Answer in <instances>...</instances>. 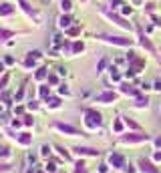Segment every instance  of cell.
I'll use <instances>...</instances> for the list:
<instances>
[{"instance_id": "6da1fadb", "label": "cell", "mask_w": 161, "mask_h": 173, "mask_svg": "<svg viewBox=\"0 0 161 173\" xmlns=\"http://www.w3.org/2000/svg\"><path fill=\"white\" fill-rule=\"evenodd\" d=\"M85 125H87L89 129H97L103 125V117H101V113L93 111V109H87L85 111Z\"/></svg>"}, {"instance_id": "7a4b0ae2", "label": "cell", "mask_w": 161, "mask_h": 173, "mask_svg": "<svg viewBox=\"0 0 161 173\" xmlns=\"http://www.w3.org/2000/svg\"><path fill=\"white\" fill-rule=\"evenodd\" d=\"M99 40L109 44H115V46H131V39H123V36H109V34H99L97 36Z\"/></svg>"}, {"instance_id": "3957f363", "label": "cell", "mask_w": 161, "mask_h": 173, "mask_svg": "<svg viewBox=\"0 0 161 173\" xmlns=\"http://www.w3.org/2000/svg\"><path fill=\"white\" fill-rule=\"evenodd\" d=\"M103 14L107 16L109 20H113V22H115L117 26H121V28H127V30L131 28V24H129V22H125V18H123V16H119V14H113V12L105 10V8H103Z\"/></svg>"}, {"instance_id": "277c9868", "label": "cell", "mask_w": 161, "mask_h": 173, "mask_svg": "<svg viewBox=\"0 0 161 173\" xmlns=\"http://www.w3.org/2000/svg\"><path fill=\"white\" fill-rule=\"evenodd\" d=\"M147 135H135V133H129V135H123L121 137V143H143L147 141Z\"/></svg>"}, {"instance_id": "5b68a950", "label": "cell", "mask_w": 161, "mask_h": 173, "mask_svg": "<svg viewBox=\"0 0 161 173\" xmlns=\"http://www.w3.org/2000/svg\"><path fill=\"white\" fill-rule=\"evenodd\" d=\"M117 101V95L113 91H107V93H101L97 95V103H103V105H109V103H115Z\"/></svg>"}, {"instance_id": "8992f818", "label": "cell", "mask_w": 161, "mask_h": 173, "mask_svg": "<svg viewBox=\"0 0 161 173\" xmlns=\"http://www.w3.org/2000/svg\"><path fill=\"white\" fill-rule=\"evenodd\" d=\"M54 127H57L58 131H61V133H67V135H71V137H77L79 135V131L75 129V127H71V125H65V123H58V121H54Z\"/></svg>"}, {"instance_id": "52a82bcc", "label": "cell", "mask_w": 161, "mask_h": 173, "mask_svg": "<svg viewBox=\"0 0 161 173\" xmlns=\"http://www.w3.org/2000/svg\"><path fill=\"white\" fill-rule=\"evenodd\" d=\"M109 163H111L115 169L125 167V159H123V155H119V153H111V155H109Z\"/></svg>"}, {"instance_id": "ba28073f", "label": "cell", "mask_w": 161, "mask_h": 173, "mask_svg": "<svg viewBox=\"0 0 161 173\" xmlns=\"http://www.w3.org/2000/svg\"><path fill=\"white\" fill-rule=\"evenodd\" d=\"M139 169H141L143 173H159V171L153 167V163L147 161V159H143V157L139 159Z\"/></svg>"}, {"instance_id": "9c48e42d", "label": "cell", "mask_w": 161, "mask_h": 173, "mask_svg": "<svg viewBox=\"0 0 161 173\" xmlns=\"http://www.w3.org/2000/svg\"><path fill=\"white\" fill-rule=\"evenodd\" d=\"M75 153L77 155H93V157H97L99 151L93 149V147H75Z\"/></svg>"}, {"instance_id": "30bf717a", "label": "cell", "mask_w": 161, "mask_h": 173, "mask_svg": "<svg viewBox=\"0 0 161 173\" xmlns=\"http://www.w3.org/2000/svg\"><path fill=\"white\" fill-rule=\"evenodd\" d=\"M16 143H20V145H30L32 143V135H28V133L18 135V137H16Z\"/></svg>"}, {"instance_id": "8fae6325", "label": "cell", "mask_w": 161, "mask_h": 173, "mask_svg": "<svg viewBox=\"0 0 161 173\" xmlns=\"http://www.w3.org/2000/svg\"><path fill=\"white\" fill-rule=\"evenodd\" d=\"M12 12H14V8H12L8 2L0 4V16H8V14H12Z\"/></svg>"}, {"instance_id": "7c38bea8", "label": "cell", "mask_w": 161, "mask_h": 173, "mask_svg": "<svg viewBox=\"0 0 161 173\" xmlns=\"http://www.w3.org/2000/svg\"><path fill=\"white\" fill-rule=\"evenodd\" d=\"M46 105H48V109H58V107H61V99L50 97V99H46Z\"/></svg>"}, {"instance_id": "4fadbf2b", "label": "cell", "mask_w": 161, "mask_h": 173, "mask_svg": "<svg viewBox=\"0 0 161 173\" xmlns=\"http://www.w3.org/2000/svg\"><path fill=\"white\" fill-rule=\"evenodd\" d=\"M135 107H139V109L149 107V99H147V97H137V101H135Z\"/></svg>"}, {"instance_id": "5bb4252c", "label": "cell", "mask_w": 161, "mask_h": 173, "mask_svg": "<svg viewBox=\"0 0 161 173\" xmlns=\"http://www.w3.org/2000/svg\"><path fill=\"white\" fill-rule=\"evenodd\" d=\"M58 26H61V28H69V26H71V18L62 14L61 18H58Z\"/></svg>"}, {"instance_id": "9a60e30c", "label": "cell", "mask_w": 161, "mask_h": 173, "mask_svg": "<svg viewBox=\"0 0 161 173\" xmlns=\"http://www.w3.org/2000/svg\"><path fill=\"white\" fill-rule=\"evenodd\" d=\"M71 8H73V2H71V0H61V10L62 12H69Z\"/></svg>"}, {"instance_id": "2e32d148", "label": "cell", "mask_w": 161, "mask_h": 173, "mask_svg": "<svg viewBox=\"0 0 161 173\" xmlns=\"http://www.w3.org/2000/svg\"><path fill=\"white\" fill-rule=\"evenodd\" d=\"M12 34H14L12 30H4V28H0V43H2V40H6V39H10Z\"/></svg>"}, {"instance_id": "e0dca14e", "label": "cell", "mask_w": 161, "mask_h": 173, "mask_svg": "<svg viewBox=\"0 0 161 173\" xmlns=\"http://www.w3.org/2000/svg\"><path fill=\"white\" fill-rule=\"evenodd\" d=\"M121 91L125 93V95H137V91H135V89L131 87V85H123V87H121Z\"/></svg>"}, {"instance_id": "ac0fdd59", "label": "cell", "mask_w": 161, "mask_h": 173, "mask_svg": "<svg viewBox=\"0 0 161 173\" xmlns=\"http://www.w3.org/2000/svg\"><path fill=\"white\" fill-rule=\"evenodd\" d=\"M85 50V44L83 43H75L73 44V54H79V52H83Z\"/></svg>"}, {"instance_id": "d6986e66", "label": "cell", "mask_w": 161, "mask_h": 173, "mask_svg": "<svg viewBox=\"0 0 161 173\" xmlns=\"http://www.w3.org/2000/svg\"><path fill=\"white\" fill-rule=\"evenodd\" d=\"M139 39H141V44H143V46H145V48H147V50H149V52H153V46H151V43H149V40H147V39H145V36H143V34H141V36H139Z\"/></svg>"}, {"instance_id": "ffe728a7", "label": "cell", "mask_w": 161, "mask_h": 173, "mask_svg": "<svg viewBox=\"0 0 161 173\" xmlns=\"http://www.w3.org/2000/svg\"><path fill=\"white\" fill-rule=\"evenodd\" d=\"M44 77H46V69H39V71L34 73V79H39V81H42Z\"/></svg>"}, {"instance_id": "44dd1931", "label": "cell", "mask_w": 161, "mask_h": 173, "mask_svg": "<svg viewBox=\"0 0 161 173\" xmlns=\"http://www.w3.org/2000/svg\"><path fill=\"white\" fill-rule=\"evenodd\" d=\"M113 131H115V133H121V131H123V123H121V119H117L115 123H113Z\"/></svg>"}, {"instance_id": "7402d4cb", "label": "cell", "mask_w": 161, "mask_h": 173, "mask_svg": "<svg viewBox=\"0 0 161 173\" xmlns=\"http://www.w3.org/2000/svg\"><path fill=\"white\" fill-rule=\"evenodd\" d=\"M75 173H89L87 169H85V163H83V161L77 163V169H75Z\"/></svg>"}, {"instance_id": "603a6c76", "label": "cell", "mask_w": 161, "mask_h": 173, "mask_svg": "<svg viewBox=\"0 0 161 173\" xmlns=\"http://www.w3.org/2000/svg\"><path fill=\"white\" fill-rule=\"evenodd\" d=\"M40 155H42V157L50 155V147H48V145H42V147H40Z\"/></svg>"}, {"instance_id": "cb8c5ba5", "label": "cell", "mask_w": 161, "mask_h": 173, "mask_svg": "<svg viewBox=\"0 0 161 173\" xmlns=\"http://www.w3.org/2000/svg\"><path fill=\"white\" fill-rule=\"evenodd\" d=\"M0 173H10V165L8 163H0Z\"/></svg>"}, {"instance_id": "d4e9b609", "label": "cell", "mask_w": 161, "mask_h": 173, "mask_svg": "<svg viewBox=\"0 0 161 173\" xmlns=\"http://www.w3.org/2000/svg\"><path fill=\"white\" fill-rule=\"evenodd\" d=\"M40 99H48V89L40 87Z\"/></svg>"}, {"instance_id": "484cf974", "label": "cell", "mask_w": 161, "mask_h": 173, "mask_svg": "<svg viewBox=\"0 0 161 173\" xmlns=\"http://www.w3.org/2000/svg\"><path fill=\"white\" fill-rule=\"evenodd\" d=\"M111 79H113V81H119V79H121V75L117 73V69H111Z\"/></svg>"}, {"instance_id": "4316f807", "label": "cell", "mask_w": 161, "mask_h": 173, "mask_svg": "<svg viewBox=\"0 0 161 173\" xmlns=\"http://www.w3.org/2000/svg\"><path fill=\"white\" fill-rule=\"evenodd\" d=\"M0 155H2V157H10V151H8V147H0Z\"/></svg>"}, {"instance_id": "83f0119b", "label": "cell", "mask_w": 161, "mask_h": 173, "mask_svg": "<svg viewBox=\"0 0 161 173\" xmlns=\"http://www.w3.org/2000/svg\"><path fill=\"white\" fill-rule=\"evenodd\" d=\"M44 169H46V171H50V173H54V171H57V165H54V163H46Z\"/></svg>"}, {"instance_id": "f1b7e54d", "label": "cell", "mask_w": 161, "mask_h": 173, "mask_svg": "<svg viewBox=\"0 0 161 173\" xmlns=\"http://www.w3.org/2000/svg\"><path fill=\"white\" fill-rule=\"evenodd\" d=\"M131 12H133V8H131V6H125V8L121 10V14H123V16H127V14H131Z\"/></svg>"}, {"instance_id": "f546056e", "label": "cell", "mask_w": 161, "mask_h": 173, "mask_svg": "<svg viewBox=\"0 0 161 173\" xmlns=\"http://www.w3.org/2000/svg\"><path fill=\"white\" fill-rule=\"evenodd\" d=\"M79 32H80V28H79V26H75V28H69V34H71V36L79 34Z\"/></svg>"}, {"instance_id": "4dcf8cb0", "label": "cell", "mask_w": 161, "mask_h": 173, "mask_svg": "<svg viewBox=\"0 0 161 173\" xmlns=\"http://www.w3.org/2000/svg\"><path fill=\"white\" fill-rule=\"evenodd\" d=\"M105 66H107V58H103V61L99 62V71H97V73H101V71H103Z\"/></svg>"}, {"instance_id": "1f68e13d", "label": "cell", "mask_w": 161, "mask_h": 173, "mask_svg": "<svg viewBox=\"0 0 161 173\" xmlns=\"http://www.w3.org/2000/svg\"><path fill=\"white\" fill-rule=\"evenodd\" d=\"M125 123L129 125V127H133V129H139V125L135 123V121H129V119H125Z\"/></svg>"}, {"instance_id": "d6a6232c", "label": "cell", "mask_w": 161, "mask_h": 173, "mask_svg": "<svg viewBox=\"0 0 161 173\" xmlns=\"http://www.w3.org/2000/svg\"><path fill=\"white\" fill-rule=\"evenodd\" d=\"M24 119H26V121H24V123H26V125H32V123H34V119H32L30 115H26V117H24Z\"/></svg>"}, {"instance_id": "836d02e7", "label": "cell", "mask_w": 161, "mask_h": 173, "mask_svg": "<svg viewBox=\"0 0 161 173\" xmlns=\"http://www.w3.org/2000/svg\"><path fill=\"white\" fill-rule=\"evenodd\" d=\"M61 95H69V89H67V85H61Z\"/></svg>"}, {"instance_id": "e575fe53", "label": "cell", "mask_w": 161, "mask_h": 173, "mask_svg": "<svg viewBox=\"0 0 161 173\" xmlns=\"http://www.w3.org/2000/svg\"><path fill=\"white\" fill-rule=\"evenodd\" d=\"M153 159H155V161H161V151H155V153H153Z\"/></svg>"}, {"instance_id": "d590c367", "label": "cell", "mask_w": 161, "mask_h": 173, "mask_svg": "<svg viewBox=\"0 0 161 173\" xmlns=\"http://www.w3.org/2000/svg\"><path fill=\"white\" fill-rule=\"evenodd\" d=\"M28 109H32V111H36V109H39V105H36V103H32V101H30V103H28Z\"/></svg>"}, {"instance_id": "8d00e7d4", "label": "cell", "mask_w": 161, "mask_h": 173, "mask_svg": "<svg viewBox=\"0 0 161 173\" xmlns=\"http://www.w3.org/2000/svg\"><path fill=\"white\" fill-rule=\"evenodd\" d=\"M48 83H50V85H54V83H57V77H54V75H50V77H48Z\"/></svg>"}, {"instance_id": "74e56055", "label": "cell", "mask_w": 161, "mask_h": 173, "mask_svg": "<svg viewBox=\"0 0 161 173\" xmlns=\"http://www.w3.org/2000/svg\"><path fill=\"white\" fill-rule=\"evenodd\" d=\"M155 91H157V93H161V81H157V83H155Z\"/></svg>"}, {"instance_id": "f35d334b", "label": "cell", "mask_w": 161, "mask_h": 173, "mask_svg": "<svg viewBox=\"0 0 161 173\" xmlns=\"http://www.w3.org/2000/svg\"><path fill=\"white\" fill-rule=\"evenodd\" d=\"M4 62H6V65H12V62H14V58H12V57H6V61H4Z\"/></svg>"}, {"instance_id": "ab89813d", "label": "cell", "mask_w": 161, "mask_h": 173, "mask_svg": "<svg viewBox=\"0 0 161 173\" xmlns=\"http://www.w3.org/2000/svg\"><path fill=\"white\" fill-rule=\"evenodd\" d=\"M125 173H135V169H133V167L129 165V167H125Z\"/></svg>"}, {"instance_id": "60d3db41", "label": "cell", "mask_w": 161, "mask_h": 173, "mask_svg": "<svg viewBox=\"0 0 161 173\" xmlns=\"http://www.w3.org/2000/svg\"><path fill=\"white\" fill-rule=\"evenodd\" d=\"M99 171H101V173H107V165H101V167H99Z\"/></svg>"}, {"instance_id": "b9f144b4", "label": "cell", "mask_w": 161, "mask_h": 173, "mask_svg": "<svg viewBox=\"0 0 161 173\" xmlns=\"http://www.w3.org/2000/svg\"><path fill=\"white\" fill-rule=\"evenodd\" d=\"M4 73V62H0V75Z\"/></svg>"}, {"instance_id": "7bdbcfd3", "label": "cell", "mask_w": 161, "mask_h": 173, "mask_svg": "<svg viewBox=\"0 0 161 173\" xmlns=\"http://www.w3.org/2000/svg\"><path fill=\"white\" fill-rule=\"evenodd\" d=\"M80 2H85V0H80Z\"/></svg>"}]
</instances>
